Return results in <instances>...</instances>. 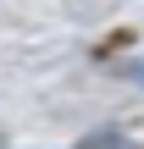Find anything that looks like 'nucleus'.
<instances>
[{"label": "nucleus", "mask_w": 144, "mask_h": 149, "mask_svg": "<svg viewBox=\"0 0 144 149\" xmlns=\"http://www.w3.org/2000/svg\"><path fill=\"white\" fill-rule=\"evenodd\" d=\"M122 149H133V144H122Z\"/></svg>", "instance_id": "obj_2"}, {"label": "nucleus", "mask_w": 144, "mask_h": 149, "mask_svg": "<svg viewBox=\"0 0 144 149\" xmlns=\"http://www.w3.org/2000/svg\"><path fill=\"white\" fill-rule=\"evenodd\" d=\"M128 77H133V83L144 88V61H133V66H128Z\"/></svg>", "instance_id": "obj_1"}]
</instances>
